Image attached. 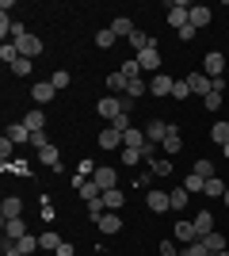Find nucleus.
I'll return each mask as SVG.
<instances>
[{"label": "nucleus", "instance_id": "f257e3e1", "mask_svg": "<svg viewBox=\"0 0 229 256\" xmlns=\"http://www.w3.org/2000/svg\"><path fill=\"white\" fill-rule=\"evenodd\" d=\"M187 23H191V4L172 0V4H168V27H172V31H184Z\"/></svg>", "mask_w": 229, "mask_h": 256}, {"label": "nucleus", "instance_id": "f03ea898", "mask_svg": "<svg viewBox=\"0 0 229 256\" xmlns=\"http://www.w3.org/2000/svg\"><path fill=\"white\" fill-rule=\"evenodd\" d=\"M92 184H96L99 192H111V188H119V172L111 168V164H99L96 176H92Z\"/></svg>", "mask_w": 229, "mask_h": 256}, {"label": "nucleus", "instance_id": "7ed1b4c3", "mask_svg": "<svg viewBox=\"0 0 229 256\" xmlns=\"http://www.w3.org/2000/svg\"><path fill=\"white\" fill-rule=\"evenodd\" d=\"M203 73H207V76H210V80H218V76H222V73H226V58H222V54H218V50H210V54H207V58H203Z\"/></svg>", "mask_w": 229, "mask_h": 256}, {"label": "nucleus", "instance_id": "20e7f679", "mask_svg": "<svg viewBox=\"0 0 229 256\" xmlns=\"http://www.w3.org/2000/svg\"><path fill=\"white\" fill-rule=\"evenodd\" d=\"M122 111H126V104H122L119 96H103V100H99V115L107 118V122H115Z\"/></svg>", "mask_w": 229, "mask_h": 256}, {"label": "nucleus", "instance_id": "39448f33", "mask_svg": "<svg viewBox=\"0 0 229 256\" xmlns=\"http://www.w3.org/2000/svg\"><path fill=\"white\" fill-rule=\"evenodd\" d=\"M187 84H191V96H203V100L214 92V80H210L207 73H191V76H187Z\"/></svg>", "mask_w": 229, "mask_h": 256}, {"label": "nucleus", "instance_id": "423d86ee", "mask_svg": "<svg viewBox=\"0 0 229 256\" xmlns=\"http://www.w3.org/2000/svg\"><path fill=\"white\" fill-rule=\"evenodd\" d=\"M172 88H176V80H172L168 73H153V80H149V92H153L157 100H161V96H172Z\"/></svg>", "mask_w": 229, "mask_h": 256}, {"label": "nucleus", "instance_id": "0eeeda50", "mask_svg": "<svg viewBox=\"0 0 229 256\" xmlns=\"http://www.w3.org/2000/svg\"><path fill=\"white\" fill-rule=\"evenodd\" d=\"M138 65H142V73H161V50L149 46V50L138 54Z\"/></svg>", "mask_w": 229, "mask_h": 256}, {"label": "nucleus", "instance_id": "6e6552de", "mask_svg": "<svg viewBox=\"0 0 229 256\" xmlns=\"http://www.w3.org/2000/svg\"><path fill=\"white\" fill-rule=\"evenodd\" d=\"M15 46H19V58H38L42 54V42H38V34H23V38H15Z\"/></svg>", "mask_w": 229, "mask_h": 256}, {"label": "nucleus", "instance_id": "1a4fd4ad", "mask_svg": "<svg viewBox=\"0 0 229 256\" xmlns=\"http://www.w3.org/2000/svg\"><path fill=\"white\" fill-rule=\"evenodd\" d=\"M145 206H149L153 214H164V210H172V195L168 192H149L145 195Z\"/></svg>", "mask_w": 229, "mask_h": 256}, {"label": "nucleus", "instance_id": "9d476101", "mask_svg": "<svg viewBox=\"0 0 229 256\" xmlns=\"http://www.w3.org/2000/svg\"><path fill=\"white\" fill-rule=\"evenodd\" d=\"M172 241H180V245H191V241H199L195 222H176V226H172Z\"/></svg>", "mask_w": 229, "mask_h": 256}, {"label": "nucleus", "instance_id": "9b49d317", "mask_svg": "<svg viewBox=\"0 0 229 256\" xmlns=\"http://www.w3.org/2000/svg\"><path fill=\"white\" fill-rule=\"evenodd\" d=\"M73 188L80 192V199H84V203H92V199H99V195H103V192L96 188V184H92V180H84V176H73Z\"/></svg>", "mask_w": 229, "mask_h": 256}, {"label": "nucleus", "instance_id": "f8f14e48", "mask_svg": "<svg viewBox=\"0 0 229 256\" xmlns=\"http://www.w3.org/2000/svg\"><path fill=\"white\" fill-rule=\"evenodd\" d=\"M0 218L8 222V218H23V199L19 195H8L4 203H0Z\"/></svg>", "mask_w": 229, "mask_h": 256}, {"label": "nucleus", "instance_id": "ddd939ff", "mask_svg": "<svg viewBox=\"0 0 229 256\" xmlns=\"http://www.w3.org/2000/svg\"><path fill=\"white\" fill-rule=\"evenodd\" d=\"M99 150H122V134L115 126H103L99 130Z\"/></svg>", "mask_w": 229, "mask_h": 256}, {"label": "nucleus", "instance_id": "4468645a", "mask_svg": "<svg viewBox=\"0 0 229 256\" xmlns=\"http://www.w3.org/2000/svg\"><path fill=\"white\" fill-rule=\"evenodd\" d=\"M31 96H34V104H50V100L57 96V88L50 84V80H34V88H31Z\"/></svg>", "mask_w": 229, "mask_h": 256}, {"label": "nucleus", "instance_id": "2eb2a0df", "mask_svg": "<svg viewBox=\"0 0 229 256\" xmlns=\"http://www.w3.org/2000/svg\"><path fill=\"white\" fill-rule=\"evenodd\" d=\"M168 126H172V122H161V118H153L149 126H145V138H149V142H157V146H161V142L168 138Z\"/></svg>", "mask_w": 229, "mask_h": 256}, {"label": "nucleus", "instance_id": "dca6fc26", "mask_svg": "<svg viewBox=\"0 0 229 256\" xmlns=\"http://www.w3.org/2000/svg\"><path fill=\"white\" fill-rule=\"evenodd\" d=\"M96 226H99V234H119V230H122V218H119V210H107Z\"/></svg>", "mask_w": 229, "mask_h": 256}, {"label": "nucleus", "instance_id": "f3484780", "mask_svg": "<svg viewBox=\"0 0 229 256\" xmlns=\"http://www.w3.org/2000/svg\"><path fill=\"white\" fill-rule=\"evenodd\" d=\"M191 27H195V31L210 27V8L207 4H191Z\"/></svg>", "mask_w": 229, "mask_h": 256}, {"label": "nucleus", "instance_id": "a211bd4d", "mask_svg": "<svg viewBox=\"0 0 229 256\" xmlns=\"http://www.w3.org/2000/svg\"><path fill=\"white\" fill-rule=\"evenodd\" d=\"M4 237H8V241L27 237V222H23V218H8V222H4Z\"/></svg>", "mask_w": 229, "mask_h": 256}, {"label": "nucleus", "instance_id": "6ab92c4d", "mask_svg": "<svg viewBox=\"0 0 229 256\" xmlns=\"http://www.w3.org/2000/svg\"><path fill=\"white\" fill-rule=\"evenodd\" d=\"M38 164H50L54 172H61V157H57V146H42V150H38Z\"/></svg>", "mask_w": 229, "mask_h": 256}, {"label": "nucleus", "instance_id": "aec40b11", "mask_svg": "<svg viewBox=\"0 0 229 256\" xmlns=\"http://www.w3.org/2000/svg\"><path fill=\"white\" fill-rule=\"evenodd\" d=\"M23 126L31 130V134H38V130H46V115L34 107V111H27V115H23Z\"/></svg>", "mask_w": 229, "mask_h": 256}, {"label": "nucleus", "instance_id": "412c9836", "mask_svg": "<svg viewBox=\"0 0 229 256\" xmlns=\"http://www.w3.org/2000/svg\"><path fill=\"white\" fill-rule=\"evenodd\" d=\"M195 234H199V237L214 234V214H210V210H199V214H195Z\"/></svg>", "mask_w": 229, "mask_h": 256}, {"label": "nucleus", "instance_id": "4be33fe9", "mask_svg": "<svg viewBox=\"0 0 229 256\" xmlns=\"http://www.w3.org/2000/svg\"><path fill=\"white\" fill-rule=\"evenodd\" d=\"M149 46H157V38H149L145 31H134V34H130V50H134V58H138L142 50H149Z\"/></svg>", "mask_w": 229, "mask_h": 256}, {"label": "nucleus", "instance_id": "5701e85b", "mask_svg": "<svg viewBox=\"0 0 229 256\" xmlns=\"http://www.w3.org/2000/svg\"><path fill=\"white\" fill-rule=\"evenodd\" d=\"M210 142H214V146H229V122L226 118H218V122L210 126Z\"/></svg>", "mask_w": 229, "mask_h": 256}, {"label": "nucleus", "instance_id": "b1692460", "mask_svg": "<svg viewBox=\"0 0 229 256\" xmlns=\"http://www.w3.org/2000/svg\"><path fill=\"white\" fill-rule=\"evenodd\" d=\"M111 31H115V38H130V34L138 31V27H134V23L126 20V16H119V20H111Z\"/></svg>", "mask_w": 229, "mask_h": 256}, {"label": "nucleus", "instance_id": "393cba45", "mask_svg": "<svg viewBox=\"0 0 229 256\" xmlns=\"http://www.w3.org/2000/svg\"><path fill=\"white\" fill-rule=\"evenodd\" d=\"M161 146H164V153H168V157H176V153L184 150V142H180V130H176V126H168V138H164Z\"/></svg>", "mask_w": 229, "mask_h": 256}, {"label": "nucleus", "instance_id": "a878e982", "mask_svg": "<svg viewBox=\"0 0 229 256\" xmlns=\"http://www.w3.org/2000/svg\"><path fill=\"white\" fill-rule=\"evenodd\" d=\"M122 203H126V195H122L119 188H111V192H103V206H107V210H122Z\"/></svg>", "mask_w": 229, "mask_h": 256}, {"label": "nucleus", "instance_id": "bb28decb", "mask_svg": "<svg viewBox=\"0 0 229 256\" xmlns=\"http://www.w3.org/2000/svg\"><path fill=\"white\" fill-rule=\"evenodd\" d=\"M199 241H203V245L210 248V256H218L222 248H226V237H222L218 230H214V234H207V237H199Z\"/></svg>", "mask_w": 229, "mask_h": 256}, {"label": "nucleus", "instance_id": "cd10ccee", "mask_svg": "<svg viewBox=\"0 0 229 256\" xmlns=\"http://www.w3.org/2000/svg\"><path fill=\"white\" fill-rule=\"evenodd\" d=\"M0 62L11 69V65L19 62V46H15V42H4V46H0Z\"/></svg>", "mask_w": 229, "mask_h": 256}, {"label": "nucleus", "instance_id": "c85d7f7f", "mask_svg": "<svg viewBox=\"0 0 229 256\" xmlns=\"http://www.w3.org/2000/svg\"><path fill=\"white\" fill-rule=\"evenodd\" d=\"M149 92V84H145L142 76H134V80H126V100H138V96H145Z\"/></svg>", "mask_w": 229, "mask_h": 256}, {"label": "nucleus", "instance_id": "c756f323", "mask_svg": "<svg viewBox=\"0 0 229 256\" xmlns=\"http://www.w3.org/2000/svg\"><path fill=\"white\" fill-rule=\"evenodd\" d=\"M4 134H8V138H11V142H15V146H19V142H31V130L23 126V122H11V126H8V130H4Z\"/></svg>", "mask_w": 229, "mask_h": 256}, {"label": "nucleus", "instance_id": "7c9ffc66", "mask_svg": "<svg viewBox=\"0 0 229 256\" xmlns=\"http://www.w3.org/2000/svg\"><path fill=\"white\" fill-rule=\"evenodd\" d=\"M184 188H187V192H191V195H203V192H207V180H203V176H195V172H187Z\"/></svg>", "mask_w": 229, "mask_h": 256}, {"label": "nucleus", "instance_id": "2f4dec72", "mask_svg": "<svg viewBox=\"0 0 229 256\" xmlns=\"http://www.w3.org/2000/svg\"><path fill=\"white\" fill-rule=\"evenodd\" d=\"M138 160H145L142 150H130V146H122V150H119V164H138Z\"/></svg>", "mask_w": 229, "mask_h": 256}, {"label": "nucleus", "instance_id": "473e14b6", "mask_svg": "<svg viewBox=\"0 0 229 256\" xmlns=\"http://www.w3.org/2000/svg\"><path fill=\"white\" fill-rule=\"evenodd\" d=\"M191 172H195V176H203V180L218 176V172H214V160H195V164H191Z\"/></svg>", "mask_w": 229, "mask_h": 256}, {"label": "nucleus", "instance_id": "72a5a7b5", "mask_svg": "<svg viewBox=\"0 0 229 256\" xmlns=\"http://www.w3.org/2000/svg\"><path fill=\"white\" fill-rule=\"evenodd\" d=\"M122 76H126V80H134V76H142V65H138V58H126V62H122V69H119Z\"/></svg>", "mask_w": 229, "mask_h": 256}, {"label": "nucleus", "instance_id": "f704fd0d", "mask_svg": "<svg viewBox=\"0 0 229 256\" xmlns=\"http://www.w3.org/2000/svg\"><path fill=\"white\" fill-rule=\"evenodd\" d=\"M15 245H19V252H23V256H31V252H38V248H42V245H38V237H31V234L19 237Z\"/></svg>", "mask_w": 229, "mask_h": 256}, {"label": "nucleus", "instance_id": "c9c22d12", "mask_svg": "<svg viewBox=\"0 0 229 256\" xmlns=\"http://www.w3.org/2000/svg\"><path fill=\"white\" fill-rule=\"evenodd\" d=\"M38 245L50 248V252H57V245H61V237L54 234V230H46V234H38Z\"/></svg>", "mask_w": 229, "mask_h": 256}, {"label": "nucleus", "instance_id": "e433bc0d", "mask_svg": "<svg viewBox=\"0 0 229 256\" xmlns=\"http://www.w3.org/2000/svg\"><path fill=\"white\" fill-rule=\"evenodd\" d=\"M226 188H229V184H222L218 176H210V180H207V192H203V195H214V199H222V195H226Z\"/></svg>", "mask_w": 229, "mask_h": 256}, {"label": "nucleus", "instance_id": "4c0bfd02", "mask_svg": "<svg viewBox=\"0 0 229 256\" xmlns=\"http://www.w3.org/2000/svg\"><path fill=\"white\" fill-rule=\"evenodd\" d=\"M103 214H107V206H103V195H99V199H92V203H88V218H92V222H99Z\"/></svg>", "mask_w": 229, "mask_h": 256}, {"label": "nucleus", "instance_id": "58836bf2", "mask_svg": "<svg viewBox=\"0 0 229 256\" xmlns=\"http://www.w3.org/2000/svg\"><path fill=\"white\" fill-rule=\"evenodd\" d=\"M107 88H111V96H115V92H126V76L122 73H107Z\"/></svg>", "mask_w": 229, "mask_h": 256}, {"label": "nucleus", "instance_id": "ea45409f", "mask_svg": "<svg viewBox=\"0 0 229 256\" xmlns=\"http://www.w3.org/2000/svg\"><path fill=\"white\" fill-rule=\"evenodd\" d=\"M168 195H172V210H184V206H187V195H191V192H187V188H176V192H168Z\"/></svg>", "mask_w": 229, "mask_h": 256}, {"label": "nucleus", "instance_id": "a19ab883", "mask_svg": "<svg viewBox=\"0 0 229 256\" xmlns=\"http://www.w3.org/2000/svg\"><path fill=\"white\" fill-rule=\"evenodd\" d=\"M180 256H210V248L203 245V241H191V245H184V252Z\"/></svg>", "mask_w": 229, "mask_h": 256}, {"label": "nucleus", "instance_id": "79ce46f5", "mask_svg": "<svg viewBox=\"0 0 229 256\" xmlns=\"http://www.w3.org/2000/svg\"><path fill=\"white\" fill-rule=\"evenodd\" d=\"M96 42H99V50H111V46L119 42V38H115V31L107 27V31H99V34H96Z\"/></svg>", "mask_w": 229, "mask_h": 256}, {"label": "nucleus", "instance_id": "37998d69", "mask_svg": "<svg viewBox=\"0 0 229 256\" xmlns=\"http://www.w3.org/2000/svg\"><path fill=\"white\" fill-rule=\"evenodd\" d=\"M50 84H54L57 92H61V88H69V69H57V73L50 76Z\"/></svg>", "mask_w": 229, "mask_h": 256}, {"label": "nucleus", "instance_id": "c03bdc74", "mask_svg": "<svg viewBox=\"0 0 229 256\" xmlns=\"http://www.w3.org/2000/svg\"><path fill=\"white\" fill-rule=\"evenodd\" d=\"M149 172H153V176H168V172H172V164L157 157V160H153V164H149Z\"/></svg>", "mask_w": 229, "mask_h": 256}, {"label": "nucleus", "instance_id": "a18cd8bd", "mask_svg": "<svg viewBox=\"0 0 229 256\" xmlns=\"http://www.w3.org/2000/svg\"><path fill=\"white\" fill-rule=\"evenodd\" d=\"M111 126L119 130V134H126V130H134V126H130V111H122V115L115 118V122H111Z\"/></svg>", "mask_w": 229, "mask_h": 256}, {"label": "nucleus", "instance_id": "49530a36", "mask_svg": "<svg viewBox=\"0 0 229 256\" xmlns=\"http://www.w3.org/2000/svg\"><path fill=\"white\" fill-rule=\"evenodd\" d=\"M191 96V84L187 80H176V88H172V100H187Z\"/></svg>", "mask_w": 229, "mask_h": 256}, {"label": "nucleus", "instance_id": "de8ad7c7", "mask_svg": "<svg viewBox=\"0 0 229 256\" xmlns=\"http://www.w3.org/2000/svg\"><path fill=\"white\" fill-rule=\"evenodd\" d=\"M203 107H207V111H222V92H210V96L203 100Z\"/></svg>", "mask_w": 229, "mask_h": 256}, {"label": "nucleus", "instance_id": "09e8293b", "mask_svg": "<svg viewBox=\"0 0 229 256\" xmlns=\"http://www.w3.org/2000/svg\"><path fill=\"white\" fill-rule=\"evenodd\" d=\"M11 73H15V76H27V73H31V58H19V62L11 65Z\"/></svg>", "mask_w": 229, "mask_h": 256}, {"label": "nucleus", "instance_id": "8fccbe9b", "mask_svg": "<svg viewBox=\"0 0 229 256\" xmlns=\"http://www.w3.org/2000/svg\"><path fill=\"white\" fill-rule=\"evenodd\" d=\"M176 34H180V42H195V27H191V23H187V27H184V31H176Z\"/></svg>", "mask_w": 229, "mask_h": 256}, {"label": "nucleus", "instance_id": "3c124183", "mask_svg": "<svg viewBox=\"0 0 229 256\" xmlns=\"http://www.w3.org/2000/svg\"><path fill=\"white\" fill-rule=\"evenodd\" d=\"M11 146H15V142H11L8 134H4V138H0V157H4V164H8V153H11Z\"/></svg>", "mask_w": 229, "mask_h": 256}, {"label": "nucleus", "instance_id": "603ef678", "mask_svg": "<svg viewBox=\"0 0 229 256\" xmlns=\"http://www.w3.org/2000/svg\"><path fill=\"white\" fill-rule=\"evenodd\" d=\"M31 146H34V150H42V146H50V138H46V130H38V134H31Z\"/></svg>", "mask_w": 229, "mask_h": 256}, {"label": "nucleus", "instance_id": "864d4df0", "mask_svg": "<svg viewBox=\"0 0 229 256\" xmlns=\"http://www.w3.org/2000/svg\"><path fill=\"white\" fill-rule=\"evenodd\" d=\"M4 256H23L19 245H15V241H8V237H4Z\"/></svg>", "mask_w": 229, "mask_h": 256}, {"label": "nucleus", "instance_id": "5fc2aeb1", "mask_svg": "<svg viewBox=\"0 0 229 256\" xmlns=\"http://www.w3.org/2000/svg\"><path fill=\"white\" fill-rule=\"evenodd\" d=\"M161 256H180L176 252V241H161Z\"/></svg>", "mask_w": 229, "mask_h": 256}, {"label": "nucleus", "instance_id": "6e6d98bb", "mask_svg": "<svg viewBox=\"0 0 229 256\" xmlns=\"http://www.w3.org/2000/svg\"><path fill=\"white\" fill-rule=\"evenodd\" d=\"M73 252H76V248L69 245V241H61V245H57V256H73Z\"/></svg>", "mask_w": 229, "mask_h": 256}, {"label": "nucleus", "instance_id": "4d7b16f0", "mask_svg": "<svg viewBox=\"0 0 229 256\" xmlns=\"http://www.w3.org/2000/svg\"><path fill=\"white\" fill-rule=\"evenodd\" d=\"M222 157H226V160H229V146H222Z\"/></svg>", "mask_w": 229, "mask_h": 256}, {"label": "nucleus", "instance_id": "13d9d810", "mask_svg": "<svg viewBox=\"0 0 229 256\" xmlns=\"http://www.w3.org/2000/svg\"><path fill=\"white\" fill-rule=\"evenodd\" d=\"M222 203H226V206H229V188H226V195H222Z\"/></svg>", "mask_w": 229, "mask_h": 256}, {"label": "nucleus", "instance_id": "bf43d9fd", "mask_svg": "<svg viewBox=\"0 0 229 256\" xmlns=\"http://www.w3.org/2000/svg\"><path fill=\"white\" fill-rule=\"evenodd\" d=\"M218 256H229V248H222V252H218Z\"/></svg>", "mask_w": 229, "mask_h": 256}]
</instances>
